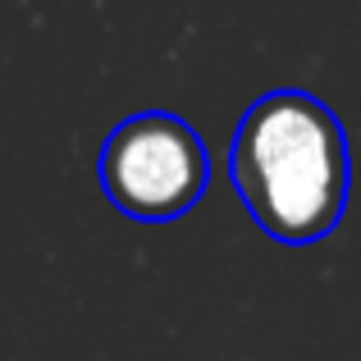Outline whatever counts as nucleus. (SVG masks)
I'll return each mask as SVG.
<instances>
[{
	"label": "nucleus",
	"instance_id": "2",
	"mask_svg": "<svg viewBox=\"0 0 361 361\" xmlns=\"http://www.w3.org/2000/svg\"><path fill=\"white\" fill-rule=\"evenodd\" d=\"M97 174L115 211L137 224H169L202 202L211 183V156L188 119L142 110L110 128Z\"/></svg>",
	"mask_w": 361,
	"mask_h": 361
},
{
	"label": "nucleus",
	"instance_id": "1",
	"mask_svg": "<svg viewBox=\"0 0 361 361\" xmlns=\"http://www.w3.org/2000/svg\"><path fill=\"white\" fill-rule=\"evenodd\" d=\"M229 174L247 215L274 243H320L353 192V151L338 115L302 87H274L247 106Z\"/></svg>",
	"mask_w": 361,
	"mask_h": 361
}]
</instances>
